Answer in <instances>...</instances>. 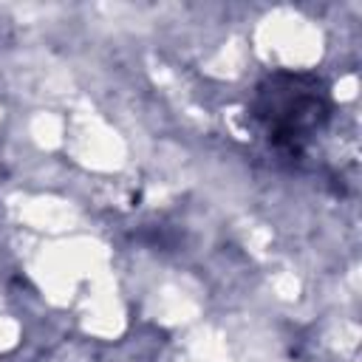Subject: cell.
<instances>
[{"label": "cell", "mask_w": 362, "mask_h": 362, "mask_svg": "<svg viewBox=\"0 0 362 362\" xmlns=\"http://www.w3.org/2000/svg\"><path fill=\"white\" fill-rule=\"evenodd\" d=\"M331 113L334 102L325 79L308 71H272L255 85L249 99L257 133L288 158H300L314 144Z\"/></svg>", "instance_id": "obj_1"}]
</instances>
